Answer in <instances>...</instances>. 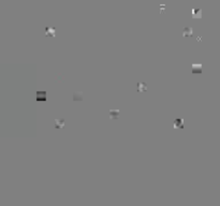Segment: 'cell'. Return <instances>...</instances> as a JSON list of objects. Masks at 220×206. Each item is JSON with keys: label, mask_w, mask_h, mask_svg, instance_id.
Returning <instances> with one entry per match:
<instances>
[{"label": "cell", "mask_w": 220, "mask_h": 206, "mask_svg": "<svg viewBox=\"0 0 220 206\" xmlns=\"http://www.w3.org/2000/svg\"><path fill=\"white\" fill-rule=\"evenodd\" d=\"M202 63H192L191 65V73L192 74H201L202 73Z\"/></svg>", "instance_id": "cell-1"}, {"label": "cell", "mask_w": 220, "mask_h": 206, "mask_svg": "<svg viewBox=\"0 0 220 206\" xmlns=\"http://www.w3.org/2000/svg\"><path fill=\"white\" fill-rule=\"evenodd\" d=\"M56 35H57L56 28H54V27H46V28H45V32H44V35H45V37H52V38H55Z\"/></svg>", "instance_id": "cell-2"}, {"label": "cell", "mask_w": 220, "mask_h": 206, "mask_svg": "<svg viewBox=\"0 0 220 206\" xmlns=\"http://www.w3.org/2000/svg\"><path fill=\"white\" fill-rule=\"evenodd\" d=\"M173 127L175 129H181V128H184V119L181 117H177V118L174 119L173 121Z\"/></svg>", "instance_id": "cell-3"}, {"label": "cell", "mask_w": 220, "mask_h": 206, "mask_svg": "<svg viewBox=\"0 0 220 206\" xmlns=\"http://www.w3.org/2000/svg\"><path fill=\"white\" fill-rule=\"evenodd\" d=\"M54 126H55L56 129H62V128L66 126V120H65L63 118L55 119V120H54Z\"/></svg>", "instance_id": "cell-4"}, {"label": "cell", "mask_w": 220, "mask_h": 206, "mask_svg": "<svg viewBox=\"0 0 220 206\" xmlns=\"http://www.w3.org/2000/svg\"><path fill=\"white\" fill-rule=\"evenodd\" d=\"M181 35L184 38H188V37H192L193 35V29H192V27H185L184 29H183V32H181Z\"/></svg>", "instance_id": "cell-5"}, {"label": "cell", "mask_w": 220, "mask_h": 206, "mask_svg": "<svg viewBox=\"0 0 220 206\" xmlns=\"http://www.w3.org/2000/svg\"><path fill=\"white\" fill-rule=\"evenodd\" d=\"M137 92H145L147 90V84L144 82H137Z\"/></svg>", "instance_id": "cell-6"}, {"label": "cell", "mask_w": 220, "mask_h": 206, "mask_svg": "<svg viewBox=\"0 0 220 206\" xmlns=\"http://www.w3.org/2000/svg\"><path fill=\"white\" fill-rule=\"evenodd\" d=\"M119 115H120V111L118 109H114V110L110 111V118L112 120H116L119 118Z\"/></svg>", "instance_id": "cell-7"}, {"label": "cell", "mask_w": 220, "mask_h": 206, "mask_svg": "<svg viewBox=\"0 0 220 206\" xmlns=\"http://www.w3.org/2000/svg\"><path fill=\"white\" fill-rule=\"evenodd\" d=\"M35 99L37 101H46V91H37Z\"/></svg>", "instance_id": "cell-8"}, {"label": "cell", "mask_w": 220, "mask_h": 206, "mask_svg": "<svg viewBox=\"0 0 220 206\" xmlns=\"http://www.w3.org/2000/svg\"><path fill=\"white\" fill-rule=\"evenodd\" d=\"M191 15H192V17L193 18H198V19H201L202 18V10L201 9H193L192 10V12H191Z\"/></svg>", "instance_id": "cell-9"}, {"label": "cell", "mask_w": 220, "mask_h": 206, "mask_svg": "<svg viewBox=\"0 0 220 206\" xmlns=\"http://www.w3.org/2000/svg\"><path fill=\"white\" fill-rule=\"evenodd\" d=\"M84 97H83V91H75L73 93V101H83Z\"/></svg>", "instance_id": "cell-10"}, {"label": "cell", "mask_w": 220, "mask_h": 206, "mask_svg": "<svg viewBox=\"0 0 220 206\" xmlns=\"http://www.w3.org/2000/svg\"><path fill=\"white\" fill-rule=\"evenodd\" d=\"M164 11H165V5H160V14H163L164 13Z\"/></svg>", "instance_id": "cell-11"}, {"label": "cell", "mask_w": 220, "mask_h": 206, "mask_svg": "<svg viewBox=\"0 0 220 206\" xmlns=\"http://www.w3.org/2000/svg\"><path fill=\"white\" fill-rule=\"evenodd\" d=\"M197 41H199V42H202V37H197Z\"/></svg>", "instance_id": "cell-12"}]
</instances>
